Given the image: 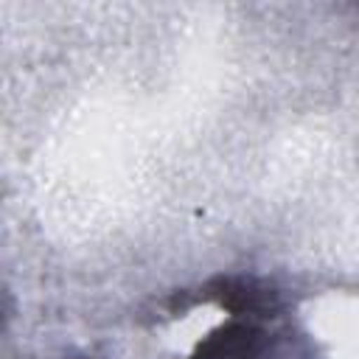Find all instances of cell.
<instances>
[{"mask_svg":"<svg viewBox=\"0 0 359 359\" xmlns=\"http://www.w3.org/2000/svg\"><path fill=\"white\" fill-rule=\"evenodd\" d=\"M208 294L216 297L233 314H261L266 317L275 309V292L255 286L252 280L238 278H216L208 283Z\"/></svg>","mask_w":359,"mask_h":359,"instance_id":"1","label":"cell"}]
</instances>
